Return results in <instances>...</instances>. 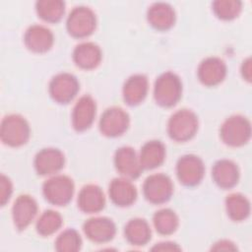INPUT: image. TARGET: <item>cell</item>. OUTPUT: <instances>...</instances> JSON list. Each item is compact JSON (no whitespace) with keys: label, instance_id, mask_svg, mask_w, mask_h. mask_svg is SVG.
I'll use <instances>...</instances> for the list:
<instances>
[{"label":"cell","instance_id":"obj_1","mask_svg":"<svg viewBox=\"0 0 252 252\" xmlns=\"http://www.w3.org/2000/svg\"><path fill=\"white\" fill-rule=\"evenodd\" d=\"M182 83L173 72L167 71L159 75L154 86V98L162 107H172L181 98Z\"/></svg>","mask_w":252,"mask_h":252},{"label":"cell","instance_id":"obj_2","mask_svg":"<svg viewBox=\"0 0 252 252\" xmlns=\"http://www.w3.org/2000/svg\"><path fill=\"white\" fill-rule=\"evenodd\" d=\"M198 117L190 109H179L169 118L167 133L175 142H186L191 140L198 131Z\"/></svg>","mask_w":252,"mask_h":252},{"label":"cell","instance_id":"obj_3","mask_svg":"<svg viewBox=\"0 0 252 252\" xmlns=\"http://www.w3.org/2000/svg\"><path fill=\"white\" fill-rule=\"evenodd\" d=\"M31 136L30 124L20 114H9L1 122L0 138L3 144L10 147L25 145Z\"/></svg>","mask_w":252,"mask_h":252},{"label":"cell","instance_id":"obj_4","mask_svg":"<svg viewBox=\"0 0 252 252\" xmlns=\"http://www.w3.org/2000/svg\"><path fill=\"white\" fill-rule=\"evenodd\" d=\"M221 141L229 147H241L251 138V123L243 115H232L224 120L220 126Z\"/></svg>","mask_w":252,"mask_h":252},{"label":"cell","instance_id":"obj_5","mask_svg":"<svg viewBox=\"0 0 252 252\" xmlns=\"http://www.w3.org/2000/svg\"><path fill=\"white\" fill-rule=\"evenodd\" d=\"M75 185L73 180L63 174L48 178L42 186V193L47 202L54 206H66L73 198Z\"/></svg>","mask_w":252,"mask_h":252},{"label":"cell","instance_id":"obj_6","mask_svg":"<svg viewBox=\"0 0 252 252\" xmlns=\"http://www.w3.org/2000/svg\"><path fill=\"white\" fill-rule=\"evenodd\" d=\"M96 27L94 12L87 6H77L70 13L66 21V28L70 35L85 38L91 35Z\"/></svg>","mask_w":252,"mask_h":252},{"label":"cell","instance_id":"obj_7","mask_svg":"<svg viewBox=\"0 0 252 252\" xmlns=\"http://www.w3.org/2000/svg\"><path fill=\"white\" fill-rule=\"evenodd\" d=\"M145 198L152 204L159 205L167 202L173 193V183L169 176L155 173L148 176L143 185Z\"/></svg>","mask_w":252,"mask_h":252},{"label":"cell","instance_id":"obj_8","mask_svg":"<svg viewBox=\"0 0 252 252\" xmlns=\"http://www.w3.org/2000/svg\"><path fill=\"white\" fill-rule=\"evenodd\" d=\"M80 84L77 78L70 73H59L49 82L48 92L52 99L60 104L69 103L77 95Z\"/></svg>","mask_w":252,"mask_h":252},{"label":"cell","instance_id":"obj_9","mask_svg":"<svg viewBox=\"0 0 252 252\" xmlns=\"http://www.w3.org/2000/svg\"><path fill=\"white\" fill-rule=\"evenodd\" d=\"M130 123L129 114L121 107L111 106L103 111L99 119V131L110 138L123 135Z\"/></svg>","mask_w":252,"mask_h":252},{"label":"cell","instance_id":"obj_10","mask_svg":"<svg viewBox=\"0 0 252 252\" xmlns=\"http://www.w3.org/2000/svg\"><path fill=\"white\" fill-rule=\"evenodd\" d=\"M205 174L203 160L195 155H184L176 163V175L180 183L185 186L198 185Z\"/></svg>","mask_w":252,"mask_h":252},{"label":"cell","instance_id":"obj_11","mask_svg":"<svg viewBox=\"0 0 252 252\" xmlns=\"http://www.w3.org/2000/svg\"><path fill=\"white\" fill-rule=\"evenodd\" d=\"M96 114V103L91 95L81 96L75 103L71 121L73 128L78 132L88 130L94 123Z\"/></svg>","mask_w":252,"mask_h":252},{"label":"cell","instance_id":"obj_12","mask_svg":"<svg viewBox=\"0 0 252 252\" xmlns=\"http://www.w3.org/2000/svg\"><path fill=\"white\" fill-rule=\"evenodd\" d=\"M227 68L224 61L216 56H210L201 61L197 69L199 81L206 87L220 84L226 76Z\"/></svg>","mask_w":252,"mask_h":252},{"label":"cell","instance_id":"obj_13","mask_svg":"<svg viewBox=\"0 0 252 252\" xmlns=\"http://www.w3.org/2000/svg\"><path fill=\"white\" fill-rule=\"evenodd\" d=\"M38 212L36 201L30 195H20L12 207L14 225L19 230L26 229L34 220Z\"/></svg>","mask_w":252,"mask_h":252},{"label":"cell","instance_id":"obj_14","mask_svg":"<svg viewBox=\"0 0 252 252\" xmlns=\"http://www.w3.org/2000/svg\"><path fill=\"white\" fill-rule=\"evenodd\" d=\"M114 165L122 177L130 180L138 178L143 170L139 156L133 148L128 146L117 149L114 155Z\"/></svg>","mask_w":252,"mask_h":252},{"label":"cell","instance_id":"obj_15","mask_svg":"<svg viewBox=\"0 0 252 252\" xmlns=\"http://www.w3.org/2000/svg\"><path fill=\"white\" fill-rule=\"evenodd\" d=\"M86 236L93 242L105 243L113 239L116 225L112 220L105 217L91 218L83 225Z\"/></svg>","mask_w":252,"mask_h":252},{"label":"cell","instance_id":"obj_16","mask_svg":"<svg viewBox=\"0 0 252 252\" xmlns=\"http://www.w3.org/2000/svg\"><path fill=\"white\" fill-rule=\"evenodd\" d=\"M65 164L64 154L55 148L40 150L34 157L33 165L39 175H53L59 172Z\"/></svg>","mask_w":252,"mask_h":252},{"label":"cell","instance_id":"obj_17","mask_svg":"<svg viewBox=\"0 0 252 252\" xmlns=\"http://www.w3.org/2000/svg\"><path fill=\"white\" fill-rule=\"evenodd\" d=\"M24 42L31 51L45 53L51 49L54 43V35L48 28L42 25H32L24 34Z\"/></svg>","mask_w":252,"mask_h":252},{"label":"cell","instance_id":"obj_18","mask_svg":"<svg viewBox=\"0 0 252 252\" xmlns=\"http://www.w3.org/2000/svg\"><path fill=\"white\" fill-rule=\"evenodd\" d=\"M239 168L230 159H220L215 162L212 168V177L215 183L222 189L233 188L239 180Z\"/></svg>","mask_w":252,"mask_h":252},{"label":"cell","instance_id":"obj_19","mask_svg":"<svg viewBox=\"0 0 252 252\" xmlns=\"http://www.w3.org/2000/svg\"><path fill=\"white\" fill-rule=\"evenodd\" d=\"M108 194L113 204L118 207H128L137 199V189L130 179L114 178L108 187Z\"/></svg>","mask_w":252,"mask_h":252},{"label":"cell","instance_id":"obj_20","mask_svg":"<svg viewBox=\"0 0 252 252\" xmlns=\"http://www.w3.org/2000/svg\"><path fill=\"white\" fill-rule=\"evenodd\" d=\"M78 207L86 214L100 212L105 205V197L101 188L95 184L85 185L78 195Z\"/></svg>","mask_w":252,"mask_h":252},{"label":"cell","instance_id":"obj_21","mask_svg":"<svg viewBox=\"0 0 252 252\" xmlns=\"http://www.w3.org/2000/svg\"><path fill=\"white\" fill-rule=\"evenodd\" d=\"M149 91L148 78L143 74L130 76L124 83L122 94L124 101L131 106L140 104L147 96Z\"/></svg>","mask_w":252,"mask_h":252},{"label":"cell","instance_id":"obj_22","mask_svg":"<svg viewBox=\"0 0 252 252\" xmlns=\"http://www.w3.org/2000/svg\"><path fill=\"white\" fill-rule=\"evenodd\" d=\"M102 58L99 46L91 41H85L78 44L73 51V60L75 64L84 70L96 68Z\"/></svg>","mask_w":252,"mask_h":252},{"label":"cell","instance_id":"obj_23","mask_svg":"<svg viewBox=\"0 0 252 252\" xmlns=\"http://www.w3.org/2000/svg\"><path fill=\"white\" fill-rule=\"evenodd\" d=\"M175 11L164 2H157L151 5L147 12L149 24L158 31L169 30L175 23Z\"/></svg>","mask_w":252,"mask_h":252},{"label":"cell","instance_id":"obj_24","mask_svg":"<svg viewBox=\"0 0 252 252\" xmlns=\"http://www.w3.org/2000/svg\"><path fill=\"white\" fill-rule=\"evenodd\" d=\"M165 158V146L158 140H152L143 145L139 159L143 169H154L158 167Z\"/></svg>","mask_w":252,"mask_h":252},{"label":"cell","instance_id":"obj_25","mask_svg":"<svg viewBox=\"0 0 252 252\" xmlns=\"http://www.w3.org/2000/svg\"><path fill=\"white\" fill-rule=\"evenodd\" d=\"M124 235L130 244L135 246H143L151 240V226L149 222L144 219H131L125 224Z\"/></svg>","mask_w":252,"mask_h":252},{"label":"cell","instance_id":"obj_26","mask_svg":"<svg viewBox=\"0 0 252 252\" xmlns=\"http://www.w3.org/2000/svg\"><path fill=\"white\" fill-rule=\"evenodd\" d=\"M225 211L230 220L234 221L244 220L250 215V202L240 193L229 194L225 199Z\"/></svg>","mask_w":252,"mask_h":252},{"label":"cell","instance_id":"obj_27","mask_svg":"<svg viewBox=\"0 0 252 252\" xmlns=\"http://www.w3.org/2000/svg\"><path fill=\"white\" fill-rule=\"evenodd\" d=\"M35 10L38 17L43 21L57 23L65 14V2L61 0H40L35 3Z\"/></svg>","mask_w":252,"mask_h":252},{"label":"cell","instance_id":"obj_28","mask_svg":"<svg viewBox=\"0 0 252 252\" xmlns=\"http://www.w3.org/2000/svg\"><path fill=\"white\" fill-rule=\"evenodd\" d=\"M153 222L156 230L162 235L174 233L179 225L178 217L171 209H161L156 212Z\"/></svg>","mask_w":252,"mask_h":252},{"label":"cell","instance_id":"obj_29","mask_svg":"<svg viewBox=\"0 0 252 252\" xmlns=\"http://www.w3.org/2000/svg\"><path fill=\"white\" fill-rule=\"evenodd\" d=\"M63 223L61 215L53 210L43 212L36 220L35 228L39 235L49 236L55 233Z\"/></svg>","mask_w":252,"mask_h":252},{"label":"cell","instance_id":"obj_30","mask_svg":"<svg viewBox=\"0 0 252 252\" xmlns=\"http://www.w3.org/2000/svg\"><path fill=\"white\" fill-rule=\"evenodd\" d=\"M215 15L223 21H230L239 16L242 10V2L238 0H217L212 3Z\"/></svg>","mask_w":252,"mask_h":252},{"label":"cell","instance_id":"obj_31","mask_svg":"<svg viewBox=\"0 0 252 252\" xmlns=\"http://www.w3.org/2000/svg\"><path fill=\"white\" fill-rule=\"evenodd\" d=\"M82 247L80 233L74 228H67L55 240V249L59 252H76Z\"/></svg>","mask_w":252,"mask_h":252},{"label":"cell","instance_id":"obj_32","mask_svg":"<svg viewBox=\"0 0 252 252\" xmlns=\"http://www.w3.org/2000/svg\"><path fill=\"white\" fill-rule=\"evenodd\" d=\"M13 193V185L12 181L5 174H1L0 177V204L1 206H5L11 198Z\"/></svg>","mask_w":252,"mask_h":252},{"label":"cell","instance_id":"obj_33","mask_svg":"<svg viewBox=\"0 0 252 252\" xmlns=\"http://www.w3.org/2000/svg\"><path fill=\"white\" fill-rule=\"evenodd\" d=\"M236 249L237 247L235 246V244L227 239L219 240L212 246V250L215 251H234Z\"/></svg>","mask_w":252,"mask_h":252},{"label":"cell","instance_id":"obj_34","mask_svg":"<svg viewBox=\"0 0 252 252\" xmlns=\"http://www.w3.org/2000/svg\"><path fill=\"white\" fill-rule=\"evenodd\" d=\"M153 251H179L181 250V248L174 242H160V243H157L153 248Z\"/></svg>","mask_w":252,"mask_h":252},{"label":"cell","instance_id":"obj_35","mask_svg":"<svg viewBox=\"0 0 252 252\" xmlns=\"http://www.w3.org/2000/svg\"><path fill=\"white\" fill-rule=\"evenodd\" d=\"M241 75L244 80L247 82H251L252 79V66H251V58L248 57L242 62L241 65Z\"/></svg>","mask_w":252,"mask_h":252}]
</instances>
